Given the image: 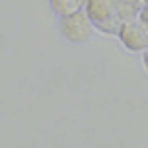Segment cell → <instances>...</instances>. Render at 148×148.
<instances>
[{
	"label": "cell",
	"instance_id": "cell-1",
	"mask_svg": "<svg viewBox=\"0 0 148 148\" xmlns=\"http://www.w3.org/2000/svg\"><path fill=\"white\" fill-rule=\"evenodd\" d=\"M85 12L89 14V18L93 20L97 32L107 36H116L123 20L119 18V14L114 10L113 0H87Z\"/></svg>",
	"mask_w": 148,
	"mask_h": 148
},
{
	"label": "cell",
	"instance_id": "cell-2",
	"mask_svg": "<svg viewBox=\"0 0 148 148\" xmlns=\"http://www.w3.org/2000/svg\"><path fill=\"white\" fill-rule=\"evenodd\" d=\"M59 32L69 44H87L97 32L93 20L85 10L59 18Z\"/></svg>",
	"mask_w": 148,
	"mask_h": 148
},
{
	"label": "cell",
	"instance_id": "cell-3",
	"mask_svg": "<svg viewBox=\"0 0 148 148\" xmlns=\"http://www.w3.org/2000/svg\"><path fill=\"white\" fill-rule=\"evenodd\" d=\"M116 38L121 40V44L132 51V53H144L148 49V24L144 22L142 16L125 20Z\"/></svg>",
	"mask_w": 148,
	"mask_h": 148
},
{
	"label": "cell",
	"instance_id": "cell-4",
	"mask_svg": "<svg viewBox=\"0 0 148 148\" xmlns=\"http://www.w3.org/2000/svg\"><path fill=\"white\" fill-rule=\"evenodd\" d=\"M114 10L119 14V18L125 22V20H130V18H136L142 14L144 10V0H113Z\"/></svg>",
	"mask_w": 148,
	"mask_h": 148
},
{
	"label": "cell",
	"instance_id": "cell-5",
	"mask_svg": "<svg viewBox=\"0 0 148 148\" xmlns=\"http://www.w3.org/2000/svg\"><path fill=\"white\" fill-rule=\"evenodd\" d=\"M49 2H51L53 12L59 18L71 16L75 12H81V10H85V6H87V0H49Z\"/></svg>",
	"mask_w": 148,
	"mask_h": 148
},
{
	"label": "cell",
	"instance_id": "cell-6",
	"mask_svg": "<svg viewBox=\"0 0 148 148\" xmlns=\"http://www.w3.org/2000/svg\"><path fill=\"white\" fill-rule=\"evenodd\" d=\"M142 65H144V69H146V73H148V49L142 53Z\"/></svg>",
	"mask_w": 148,
	"mask_h": 148
},
{
	"label": "cell",
	"instance_id": "cell-7",
	"mask_svg": "<svg viewBox=\"0 0 148 148\" xmlns=\"http://www.w3.org/2000/svg\"><path fill=\"white\" fill-rule=\"evenodd\" d=\"M140 16H142V18H144V22L148 24V4L144 6V10H142V14H140Z\"/></svg>",
	"mask_w": 148,
	"mask_h": 148
}]
</instances>
